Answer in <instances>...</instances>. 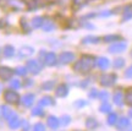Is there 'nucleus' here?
Here are the masks:
<instances>
[{
  "mask_svg": "<svg viewBox=\"0 0 132 131\" xmlns=\"http://www.w3.org/2000/svg\"><path fill=\"white\" fill-rule=\"evenodd\" d=\"M34 53V48L29 47V45H23V47L20 48L19 50V58L20 59H24V58H28Z\"/></svg>",
  "mask_w": 132,
  "mask_h": 131,
  "instance_id": "nucleus-8",
  "label": "nucleus"
},
{
  "mask_svg": "<svg viewBox=\"0 0 132 131\" xmlns=\"http://www.w3.org/2000/svg\"><path fill=\"white\" fill-rule=\"evenodd\" d=\"M32 115H33V117H42V115H44V112H43V109L40 108V105L33 109V110H32Z\"/></svg>",
  "mask_w": 132,
  "mask_h": 131,
  "instance_id": "nucleus-34",
  "label": "nucleus"
},
{
  "mask_svg": "<svg viewBox=\"0 0 132 131\" xmlns=\"http://www.w3.org/2000/svg\"><path fill=\"white\" fill-rule=\"evenodd\" d=\"M26 67L28 69V71L31 74H33V75H38V74L42 71V65L39 64V61L34 60V59H31V60L27 61Z\"/></svg>",
  "mask_w": 132,
  "mask_h": 131,
  "instance_id": "nucleus-3",
  "label": "nucleus"
},
{
  "mask_svg": "<svg viewBox=\"0 0 132 131\" xmlns=\"http://www.w3.org/2000/svg\"><path fill=\"white\" fill-rule=\"evenodd\" d=\"M113 99H114V103L116 104V105H119V107H121L123 104V96H122V92L121 91H116L115 93H114V97H113Z\"/></svg>",
  "mask_w": 132,
  "mask_h": 131,
  "instance_id": "nucleus-18",
  "label": "nucleus"
},
{
  "mask_svg": "<svg viewBox=\"0 0 132 131\" xmlns=\"http://www.w3.org/2000/svg\"><path fill=\"white\" fill-rule=\"evenodd\" d=\"M54 84H55L54 81H45V82L42 83V88L44 89V91H50V89L54 87Z\"/></svg>",
  "mask_w": 132,
  "mask_h": 131,
  "instance_id": "nucleus-31",
  "label": "nucleus"
},
{
  "mask_svg": "<svg viewBox=\"0 0 132 131\" xmlns=\"http://www.w3.org/2000/svg\"><path fill=\"white\" fill-rule=\"evenodd\" d=\"M87 3V0H73V4L76 5V6H83V5Z\"/></svg>",
  "mask_w": 132,
  "mask_h": 131,
  "instance_id": "nucleus-42",
  "label": "nucleus"
},
{
  "mask_svg": "<svg viewBox=\"0 0 132 131\" xmlns=\"http://www.w3.org/2000/svg\"><path fill=\"white\" fill-rule=\"evenodd\" d=\"M95 64L98 65V67L100 69V70H106L109 66H110V61H109L108 58H105V56H100V58L97 59Z\"/></svg>",
  "mask_w": 132,
  "mask_h": 131,
  "instance_id": "nucleus-11",
  "label": "nucleus"
},
{
  "mask_svg": "<svg viewBox=\"0 0 132 131\" xmlns=\"http://www.w3.org/2000/svg\"><path fill=\"white\" fill-rule=\"evenodd\" d=\"M108 124L109 125H115L116 122H118V115L115 114V113H111V114H109L108 117Z\"/></svg>",
  "mask_w": 132,
  "mask_h": 131,
  "instance_id": "nucleus-29",
  "label": "nucleus"
},
{
  "mask_svg": "<svg viewBox=\"0 0 132 131\" xmlns=\"http://www.w3.org/2000/svg\"><path fill=\"white\" fill-rule=\"evenodd\" d=\"M55 93H56L57 97L64 98V97H66L67 93H69V88H67V86H66V84H60V86H57Z\"/></svg>",
  "mask_w": 132,
  "mask_h": 131,
  "instance_id": "nucleus-15",
  "label": "nucleus"
},
{
  "mask_svg": "<svg viewBox=\"0 0 132 131\" xmlns=\"http://www.w3.org/2000/svg\"><path fill=\"white\" fill-rule=\"evenodd\" d=\"M97 96H98V93H97V89H90L89 92H88V97H89V98H95V97H97Z\"/></svg>",
  "mask_w": 132,
  "mask_h": 131,
  "instance_id": "nucleus-43",
  "label": "nucleus"
},
{
  "mask_svg": "<svg viewBox=\"0 0 132 131\" xmlns=\"http://www.w3.org/2000/svg\"><path fill=\"white\" fill-rule=\"evenodd\" d=\"M20 26L22 27V29L24 31V33H29V29H28V24L26 22V19L22 17V19L20 20Z\"/></svg>",
  "mask_w": 132,
  "mask_h": 131,
  "instance_id": "nucleus-33",
  "label": "nucleus"
},
{
  "mask_svg": "<svg viewBox=\"0 0 132 131\" xmlns=\"http://www.w3.org/2000/svg\"><path fill=\"white\" fill-rule=\"evenodd\" d=\"M73 60H75V54L72 52H62L59 55V63L62 64V65L70 64L71 61H73Z\"/></svg>",
  "mask_w": 132,
  "mask_h": 131,
  "instance_id": "nucleus-6",
  "label": "nucleus"
},
{
  "mask_svg": "<svg viewBox=\"0 0 132 131\" xmlns=\"http://www.w3.org/2000/svg\"><path fill=\"white\" fill-rule=\"evenodd\" d=\"M86 126L88 127L89 130H93V129H95L98 126V121L95 119H93V118H88L87 121H86Z\"/></svg>",
  "mask_w": 132,
  "mask_h": 131,
  "instance_id": "nucleus-26",
  "label": "nucleus"
},
{
  "mask_svg": "<svg viewBox=\"0 0 132 131\" xmlns=\"http://www.w3.org/2000/svg\"><path fill=\"white\" fill-rule=\"evenodd\" d=\"M10 87L14 89H19L21 87V82H20L19 80H11V82H10Z\"/></svg>",
  "mask_w": 132,
  "mask_h": 131,
  "instance_id": "nucleus-35",
  "label": "nucleus"
},
{
  "mask_svg": "<svg viewBox=\"0 0 132 131\" xmlns=\"http://www.w3.org/2000/svg\"><path fill=\"white\" fill-rule=\"evenodd\" d=\"M0 122H1V121H0Z\"/></svg>",
  "mask_w": 132,
  "mask_h": 131,
  "instance_id": "nucleus-50",
  "label": "nucleus"
},
{
  "mask_svg": "<svg viewBox=\"0 0 132 131\" xmlns=\"http://www.w3.org/2000/svg\"><path fill=\"white\" fill-rule=\"evenodd\" d=\"M15 74L14 70H11L7 66H0V79L3 81H9L11 80V76Z\"/></svg>",
  "mask_w": 132,
  "mask_h": 131,
  "instance_id": "nucleus-7",
  "label": "nucleus"
},
{
  "mask_svg": "<svg viewBox=\"0 0 132 131\" xmlns=\"http://www.w3.org/2000/svg\"><path fill=\"white\" fill-rule=\"evenodd\" d=\"M128 115L132 118V109H130V112H128Z\"/></svg>",
  "mask_w": 132,
  "mask_h": 131,
  "instance_id": "nucleus-47",
  "label": "nucleus"
},
{
  "mask_svg": "<svg viewBox=\"0 0 132 131\" xmlns=\"http://www.w3.org/2000/svg\"><path fill=\"white\" fill-rule=\"evenodd\" d=\"M71 121V118L69 117V115H64V117L60 119V122H61L62 125H69Z\"/></svg>",
  "mask_w": 132,
  "mask_h": 131,
  "instance_id": "nucleus-39",
  "label": "nucleus"
},
{
  "mask_svg": "<svg viewBox=\"0 0 132 131\" xmlns=\"http://www.w3.org/2000/svg\"><path fill=\"white\" fill-rule=\"evenodd\" d=\"M27 82H26V86H32L33 84V80H26Z\"/></svg>",
  "mask_w": 132,
  "mask_h": 131,
  "instance_id": "nucleus-46",
  "label": "nucleus"
},
{
  "mask_svg": "<svg viewBox=\"0 0 132 131\" xmlns=\"http://www.w3.org/2000/svg\"><path fill=\"white\" fill-rule=\"evenodd\" d=\"M15 48L14 45H11V44H6L4 48H3V55L6 58V59H10V58H12L15 55Z\"/></svg>",
  "mask_w": 132,
  "mask_h": 131,
  "instance_id": "nucleus-12",
  "label": "nucleus"
},
{
  "mask_svg": "<svg viewBox=\"0 0 132 131\" xmlns=\"http://www.w3.org/2000/svg\"><path fill=\"white\" fill-rule=\"evenodd\" d=\"M4 101L6 103L17 104L20 101V96H19V93L15 92V91H5L4 92Z\"/></svg>",
  "mask_w": 132,
  "mask_h": 131,
  "instance_id": "nucleus-4",
  "label": "nucleus"
},
{
  "mask_svg": "<svg viewBox=\"0 0 132 131\" xmlns=\"http://www.w3.org/2000/svg\"><path fill=\"white\" fill-rule=\"evenodd\" d=\"M110 15H111V11H103V12H102V14L99 15V16H102V17H105V16H110Z\"/></svg>",
  "mask_w": 132,
  "mask_h": 131,
  "instance_id": "nucleus-45",
  "label": "nucleus"
},
{
  "mask_svg": "<svg viewBox=\"0 0 132 131\" xmlns=\"http://www.w3.org/2000/svg\"><path fill=\"white\" fill-rule=\"evenodd\" d=\"M14 71H15V74H16V75L26 76L27 75V72H28V69H27V67H24V66H17Z\"/></svg>",
  "mask_w": 132,
  "mask_h": 131,
  "instance_id": "nucleus-28",
  "label": "nucleus"
},
{
  "mask_svg": "<svg viewBox=\"0 0 132 131\" xmlns=\"http://www.w3.org/2000/svg\"><path fill=\"white\" fill-rule=\"evenodd\" d=\"M1 89H3V87H1V83H0V92H1Z\"/></svg>",
  "mask_w": 132,
  "mask_h": 131,
  "instance_id": "nucleus-48",
  "label": "nucleus"
},
{
  "mask_svg": "<svg viewBox=\"0 0 132 131\" xmlns=\"http://www.w3.org/2000/svg\"><path fill=\"white\" fill-rule=\"evenodd\" d=\"M132 19V5H126L122 11V21H127Z\"/></svg>",
  "mask_w": 132,
  "mask_h": 131,
  "instance_id": "nucleus-16",
  "label": "nucleus"
},
{
  "mask_svg": "<svg viewBox=\"0 0 132 131\" xmlns=\"http://www.w3.org/2000/svg\"><path fill=\"white\" fill-rule=\"evenodd\" d=\"M42 28L45 32H50V31H53V29L55 28V25H54V22H52V21H44Z\"/></svg>",
  "mask_w": 132,
  "mask_h": 131,
  "instance_id": "nucleus-27",
  "label": "nucleus"
},
{
  "mask_svg": "<svg viewBox=\"0 0 132 131\" xmlns=\"http://www.w3.org/2000/svg\"><path fill=\"white\" fill-rule=\"evenodd\" d=\"M99 42H100V38L97 37V36H87L82 39L83 44H97Z\"/></svg>",
  "mask_w": 132,
  "mask_h": 131,
  "instance_id": "nucleus-19",
  "label": "nucleus"
},
{
  "mask_svg": "<svg viewBox=\"0 0 132 131\" xmlns=\"http://www.w3.org/2000/svg\"><path fill=\"white\" fill-rule=\"evenodd\" d=\"M44 17H42V16H34L32 20H31V26H32L33 28H39L42 27L43 24H44Z\"/></svg>",
  "mask_w": 132,
  "mask_h": 131,
  "instance_id": "nucleus-14",
  "label": "nucleus"
},
{
  "mask_svg": "<svg viewBox=\"0 0 132 131\" xmlns=\"http://www.w3.org/2000/svg\"><path fill=\"white\" fill-rule=\"evenodd\" d=\"M126 48H127V44L125 42H116V43H114V44H111V45L108 48V52L111 53V54H118V53L125 52Z\"/></svg>",
  "mask_w": 132,
  "mask_h": 131,
  "instance_id": "nucleus-5",
  "label": "nucleus"
},
{
  "mask_svg": "<svg viewBox=\"0 0 132 131\" xmlns=\"http://www.w3.org/2000/svg\"><path fill=\"white\" fill-rule=\"evenodd\" d=\"M125 77L126 79H132V65L125 71Z\"/></svg>",
  "mask_w": 132,
  "mask_h": 131,
  "instance_id": "nucleus-41",
  "label": "nucleus"
},
{
  "mask_svg": "<svg viewBox=\"0 0 132 131\" xmlns=\"http://www.w3.org/2000/svg\"><path fill=\"white\" fill-rule=\"evenodd\" d=\"M54 103H55V102H54V99H53L50 96H45V97H43V98L39 101V105H40V107H45V105H53Z\"/></svg>",
  "mask_w": 132,
  "mask_h": 131,
  "instance_id": "nucleus-24",
  "label": "nucleus"
},
{
  "mask_svg": "<svg viewBox=\"0 0 132 131\" xmlns=\"http://www.w3.org/2000/svg\"><path fill=\"white\" fill-rule=\"evenodd\" d=\"M113 65L115 69H121L123 65H125V60H123L122 58H118V59H115L113 63Z\"/></svg>",
  "mask_w": 132,
  "mask_h": 131,
  "instance_id": "nucleus-30",
  "label": "nucleus"
},
{
  "mask_svg": "<svg viewBox=\"0 0 132 131\" xmlns=\"http://www.w3.org/2000/svg\"><path fill=\"white\" fill-rule=\"evenodd\" d=\"M131 131H132V129H131Z\"/></svg>",
  "mask_w": 132,
  "mask_h": 131,
  "instance_id": "nucleus-49",
  "label": "nucleus"
},
{
  "mask_svg": "<svg viewBox=\"0 0 132 131\" xmlns=\"http://www.w3.org/2000/svg\"><path fill=\"white\" fill-rule=\"evenodd\" d=\"M126 103L128 104V105H132V88H130L127 91V93H126Z\"/></svg>",
  "mask_w": 132,
  "mask_h": 131,
  "instance_id": "nucleus-36",
  "label": "nucleus"
},
{
  "mask_svg": "<svg viewBox=\"0 0 132 131\" xmlns=\"http://www.w3.org/2000/svg\"><path fill=\"white\" fill-rule=\"evenodd\" d=\"M95 64L94 58L92 55H82L73 64V71L76 72H81V74H86V72H89L93 66Z\"/></svg>",
  "mask_w": 132,
  "mask_h": 131,
  "instance_id": "nucleus-1",
  "label": "nucleus"
},
{
  "mask_svg": "<svg viewBox=\"0 0 132 131\" xmlns=\"http://www.w3.org/2000/svg\"><path fill=\"white\" fill-rule=\"evenodd\" d=\"M116 125H118L119 130H123V129H126L130 125V120H128L127 118H120V119H118Z\"/></svg>",
  "mask_w": 132,
  "mask_h": 131,
  "instance_id": "nucleus-23",
  "label": "nucleus"
},
{
  "mask_svg": "<svg viewBox=\"0 0 132 131\" xmlns=\"http://www.w3.org/2000/svg\"><path fill=\"white\" fill-rule=\"evenodd\" d=\"M99 110H100L102 113H109L110 110H111V105H110L109 103H106V102H104V103L99 107Z\"/></svg>",
  "mask_w": 132,
  "mask_h": 131,
  "instance_id": "nucleus-32",
  "label": "nucleus"
},
{
  "mask_svg": "<svg viewBox=\"0 0 132 131\" xmlns=\"http://www.w3.org/2000/svg\"><path fill=\"white\" fill-rule=\"evenodd\" d=\"M98 97H99V99H100V101L105 102V101H108V98H109V93H108V92H105V91H102V92L98 94Z\"/></svg>",
  "mask_w": 132,
  "mask_h": 131,
  "instance_id": "nucleus-37",
  "label": "nucleus"
},
{
  "mask_svg": "<svg viewBox=\"0 0 132 131\" xmlns=\"http://www.w3.org/2000/svg\"><path fill=\"white\" fill-rule=\"evenodd\" d=\"M57 61H59V59L56 58L55 53H53V52L47 53V55H45V58H44V64H45V65H48V66L56 65Z\"/></svg>",
  "mask_w": 132,
  "mask_h": 131,
  "instance_id": "nucleus-9",
  "label": "nucleus"
},
{
  "mask_svg": "<svg viewBox=\"0 0 132 131\" xmlns=\"http://www.w3.org/2000/svg\"><path fill=\"white\" fill-rule=\"evenodd\" d=\"M22 3L27 6L28 10H36L39 6V0H22Z\"/></svg>",
  "mask_w": 132,
  "mask_h": 131,
  "instance_id": "nucleus-21",
  "label": "nucleus"
},
{
  "mask_svg": "<svg viewBox=\"0 0 132 131\" xmlns=\"http://www.w3.org/2000/svg\"><path fill=\"white\" fill-rule=\"evenodd\" d=\"M33 131H45V126L43 125L42 122H37L33 126Z\"/></svg>",
  "mask_w": 132,
  "mask_h": 131,
  "instance_id": "nucleus-38",
  "label": "nucleus"
},
{
  "mask_svg": "<svg viewBox=\"0 0 132 131\" xmlns=\"http://www.w3.org/2000/svg\"><path fill=\"white\" fill-rule=\"evenodd\" d=\"M0 114H1V117H4L5 119H7V120H10L12 117L16 115V114L11 110V108H9L7 105H0Z\"/></svg>",
  "mask_w": 132,
  "mask_h": 131,
  "instance_id": "nucleus-10",
  "label": "nucleus"
},
{
  "mask_svg": "<svg viewBox=\"0 0 132 131\" xmlns=\"http://www.w3.org/2000/svg\"><path fill=\"white\" fill-rule=\"evenodd\" d=\"M99 82L104 87H110L116 82V75L115 74H104V75L100 76Z\"/></svg>",
  "mask_w": 132,
  "mask_h": 131,
  "instance_id": "nucleus-2",
  "label": "nucleus"
},
{
  "mask_svg": "<svg viewBox=\"0 0 132 131\" xmlns=\"http://www.w3.org/2000/svg\"><path fill=\"white\" fill-rule=\"evenodd\" d=\"M21 102H22V104H23L24 107H31L33 104V102H34V94H32V93L24 94L23 97L21 98Z\"/></svg>",
  "mask_w": 132,
  "mask_h": 131,
  "instance_id": "nucleus-13",
  "label": "nucleus"
},
{
  "mask_svg": "<svg viewBox=\"0 0 132 131\" xmlns=\"http://www.w3.org/2000/svg\"><path fill=\"white\" fill-rule=\"evenodd\" d=\"M120 39V36L118 34H108V36H104L103 41L105 43H110V42H119Z\"/></svg>",
  "mask_w": 132,
  "mask_h": 131,
  "instance_id": "nucleus-25",
  "label": "nucleus"
},
{
  "mask_svg": "<svg viewBox=\"0 0 132 131\" xmlns=\"http://www.w3.org/2000/svg\"><path fill=\"white\" fill-rule=\"evenodd\" d=\"M59 124H60V121H59V119H57L56 117L50 115V117L48 118V125H49L50 129H57V127H59Z\"/></svg>",
  "mask_w": 132,
  "mask_h": 131,
  "instance_id": "nucleus-22",
  "label": "nucleus"
},
{
  "mask_svg": "<svg viewBox=\"0 0 132 131\" xmlns=\"http://www.w3.org/2000/svg\"><path fill=\"white\" fill-rule=\"evenodd\" d=\"M86 104H87V103H86L85 101L80 99V101H76V102H75V107H77V108H78V107H85Z\"/></svg>",
  "mask_w": 132,
  "mask_h": 131,
  "instance_id": "nucleus-44",
  "label": "nucleus"
},
{
  "mask_svg": "<svg viewBox=\"0 0 132 131\" xmlns=\"http://www.w3.org/2000/svg\"><path fill=\"white\" fill-rule=\"evenodd\" d=\"M21 121H22V120H20L17 115L12 117V118H11V119L9 120V126H10V129H12V130H16V129H19V127L21 126Z\"/></svg>",
  "mask_w": 132,
  "mask_h": 131,
  "instance_id": "nucleus-17",
  "label": "nucleus"
},
{
  "mask_svg": "<svg viewBox=\"0 0 132 131\" xmlns=\"http://www.w3.org/2000/svg\"><path fill=\"white\" fill-rule=\"evenodd\" d=\"M6 3H7V6L11 9V11H17L22 7V4L17 0H6Z\"/></svg>",
  "mask_w": 132,
  "mask_h": 131,
  "instance_id": "nucleus-20",
  "label": "nucleus"
},
{
  "mask_svg": "<svg viewBox=\"0 0 132 131\" xmlns=\"http://www.w3.org/2000/svg\"><path fill=\"white\" fill-rule=\"evenodd\" d=\"M21 126H22V130L23 131H29V129H31V127H29L28 121H27V120H24V119L21 121Z\"/></svg>",
  "mask_w": 132,
  "mask_h": 131,
  "instance_id": "nucleus-40",
  "label": "nucleus"
}]
</instances>
